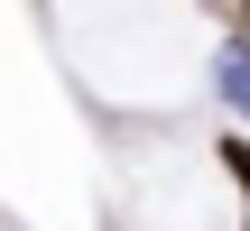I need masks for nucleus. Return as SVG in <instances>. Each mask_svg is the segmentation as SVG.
<instances>
[{
  "label": "nucleus",
  "mask_w": 250,
  "mask_h": 231,
  "mask_svg": "<svg viewBox=\"0 0 250 231\" xmlns=\"http://www.w3.org/2000/svg\"><path fill=\"white\" fill-rule=\"evenodd\" d=\"M213 93H223V102H232V111L250 120V46H241V37L213 56Z\"/></svg>",
  "instance_id": "obj_1"
},
{
  "label": "nucleus",
  "mask_w": 250,
  "mask_h": 231,
  "mask_svg": "<svg viewBox=\"0 0 250 231\" xmlns=\"http://www.w3.org/2000/svg\"><path fill=\"white\" fill-rule=\"evenodd\" d=\"M213 157H223V176L241 185V204H250V130H223V139H213Z\"/></svg>",
  "instance_id": "obj_2"
},
{
  "label": "nucleus",
  "mask_w": 250,
  "mask_h": 231,
  "mask_svg": "<svg viewBox=\"0 0 250 231\" xmlns=\"http://www.w3.org/2000/svg\"><path fill=\"white\" fill-rule=\"evenodd\" d=\"M232 37H241V46H250V0H232Z\"/></svg>",
  "instance_id": "obj_3"
}]
</instances>
